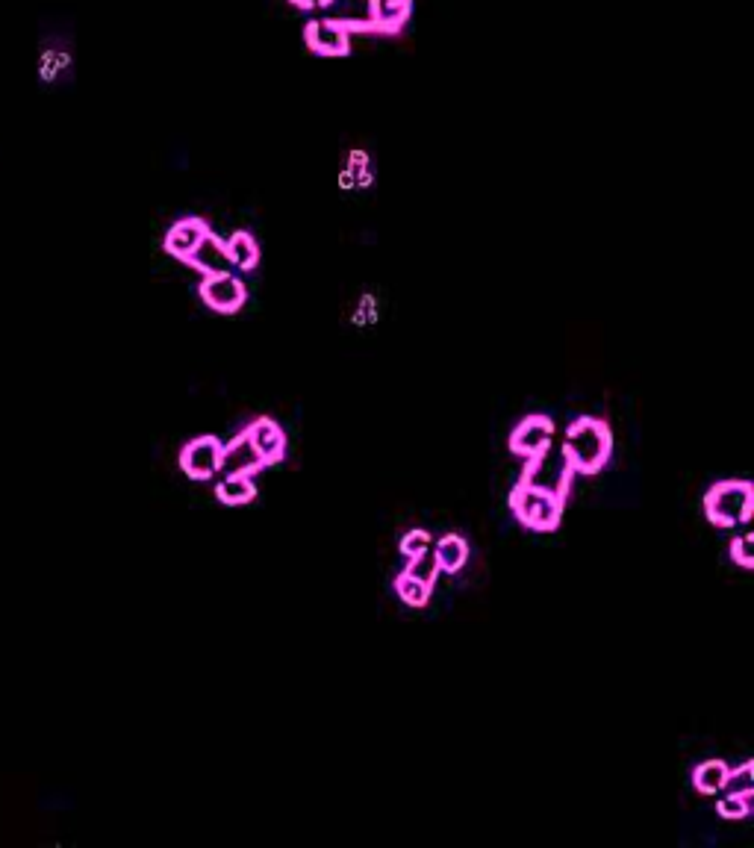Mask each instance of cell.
<instances>
[{
  "instance_id": "cell-1",
  "label": "cell",
  "mask_w": 754,
  "mask_h": 848,
  "mask_svg": "<svg viewBox=\"0 0 754 848\" xmlns=\"http://www.w3.org/2000/svg\"><path fill=\"white\" fill-rule=\"evenodd\" d=\"M613 454V433L601 419H578L566 430L563 463L578 475H598Z\"/></svg>"
},
{
  "instance_id": "cell-2",
  "label": "cell",
  "mask_w": 754,
  "mask_h": 848,
  "mask_svg": "<svg viewBox=\"0 0 754 848\" xmlns=\"http://www.w3.org/2000/svg\"><path fill=\"white\" fill-rule=\"evenodd\" d=\"M510 510L519 519V525L548 533V530H557L560 519H563V495L551 492L545 486H537L534 480L525 477L510 495Z\"/></svg>"
},
{
  "instance_id": "cell-3",
  "label": "cell",
  "mask_w": 754,
  "mask_h": 848,
  "mask_svg": "<svg viewBox=\"0 0 754 848\" xmlns=\"http://www.w3.org/2000/svg\"><path fill=\"white\" fill-rule=\"evenodd\" d=\"M754 513V486L749 480H722L704 495V516L716 528L746 525Z\"/></svg>"
},
{
  "instance_id": "cell-4",
  "label": "cell",
  "mask_w": 754,
  "mask_h": 848,
  "mask_svg": "<svg viewBox=\"0 0 754 848\" xmlns=\"http://www.w3.org/2000/svg\"><path fill=\"white\" fill-rule=\"evenodd\" d=\"M554 439V422L548 416H528L510 433V451L525 460H542Z\"/></svg>"
},
{
  "instance_id": "cell-5",
  "label": "cell",
  "mask_w": 754,
  "mask_h": 848,
  "mask_svg": "<svg viewBox=\"0 0 754 848\" xmlns=\"http://www.w3.org/2000/svg\"><path fill=\"white\" fill-rule=\"evenodd\" d=\"M245 298H248V292H245V283L236 277V274H230V271H224V274H207L204 277V283H201V301L210 307V310H216V313H239L242 310V304H245Z\"/></svg>"
},
{
  "instance_id": "cell-6",
  "label": "cell",
  "mask_w": 754,
  "mask_h": 848,
  "mask_svg": "<svg viewBox=\"0 0 754 848\" xmlns=\"http://www.w3.org/2000/svg\"><path fill=\"white\" fill-rule=\"evenodd\" d=\"M218 460H221V442L216 436H198L180 451V469L192 480H210L218 475Z\"/></svg>"
},
{
  "instance_id": "cell-7",
  "label": "cell",
  "mask_w": 754,
  "mask_h": 848,
  "mask_svg": "<svg viewBox=\"0 0 754 848\" xmlns=\"http://www.w3.org/2000/svg\"><path fill=\"white\" fill-rule=\"evenodd\" d=\"M304 39H307V48L319 56H345L351 51V30H345L342 24L330 18L310 21L304 30Z\"/></svg>"
},
{
  "instance_id": "cell-8",
  "label": "cell",
  "mask_w": 754,
  "mask_h": 848,
  "mask_svg": "<svg viewBox=\"0 0 754 848\" xmlns=\"http://www.w3.org/2000/svg\"><path fill=\"white\" fill-rule=\"evenodd\" d=\"M266 463L260 460L257 448L251 445V439L245 433H239L236 439H230L227 445H221V460H218V475H257L263 472Z\"/></svg>"
},
{
  "instance_id": "cell-9",
  "label": "cell",
  "mask_w": 754,
  "mask_h": 848,
  "mask_svg": "<svg viewBox=\"0 0 754 848\" xmlns=\"http://www.w3.org/2000/svg\"><path fill=\"white\" fill-rule=\"evenodd\" d=\"M204 236H210V224L204 218H180L165 233V254L186 263L192 257V251L204 242Z\"/></svg>"
},
{
  "instance_id": "cell-10",
  "label": "cell",
  "mask_w": 754,
  "mask_h": 848,
  "mask_svg": "<svg viewBox=\"0 0 754 848\" xmlns=\"http://www.w3.org/2000/svg\"><path fill=\"white\" fill-rule=\"evenodd\" d=\"M245 436L251 439V445L257 448L266 466H274L286 457V433L274 419H257L254 424H248Z\"/></svg>"
},
{
  "instance_id": "cell-11",
  "label": "cell",
  "mask_w": 754,
  "mask_h": 848,
  "mask_svg": "<svg viewBox=\"0 0 754 848\" xmlns=\"http://www.w3.org/2000/svg\"><path fill=\"white\" fill-rule=\"evenodd\" d=\"M324 9L330 12V21L342 24L345 30H375L372 0H327Z\"/></svg>"
},
{
  "instance_id": "cell-12",
  "label": "cell",
  "mask_w": 754,
  "mask_h": 848,
  "mask_svg": "<svg viewBox=\"0 0 754 848\" xmlns=\"http://www.w3.org/2000/svg\"><path fill=\"white\" fill-rule=\"evenodd\" d=\"M413 12V0H372V24L380 33H398Z\"/></svg>"
},
{
  "instance_id": "cell-13",
  "label": "cell",
  "mask_w": 754,
  "mask_h": 848,
  "mask_svg": "<svg viewBox=\"0 0 754 848\" xmlns=\"http://www.w3.org/2000/svg\"><path fill=\"white\" fill-rule=\"evenodd\" d=\"M433 557H436L439 572L457 575V572L466 566V560H469V542H466L463 536H457V533H448V536H442V539L436 542Z\"/></svg>"
},
{
  "instance_id": "cell-14",
  "label": "cell",
  "mask_w": 754,
  "mask_h": 848,
  "mask_svg": "<svg viewBox=\"0 0 754 848\" xmlns=\"http://www.w3.org/2000/svg\"><path fill=\"white\" fill-rule=\"evenodd\" d=\"M224 254H227V260H230V265L236 271H254L260 265V245H257V239L248 230L233 233L224 242Z\"/></svg>"
},
{
  "instance_id": "cell-15",
  "label": "cell",
  "mask_w": 754,
  "mask_h": 848,
  "mask_svg": "<svg viewBox=\"0 0 754 848\" xmlns=\"http://www.w3.org/2000/svg\"><path fill=\"white\" fill-rule=\"evenodd\" d=\"M186 263L192 265V268H198V271H204V274H224V271H230V260L224 254V242L216 239L213 233L204 236V242L192 251V257Z\"/></svg>"
},
{
  "instance_id": "cell-16",
  "label": "cell",
  "mask_w": 754,
  "mask_h": 848,
  "mask_svg": "<svg viewBox=\"0 0 754 848\" xmlns=\"http://www.w3.org/2000/svg\"><path fill=\"white\" fill-rule=\"evenodd\" d=\"M216 498L221 504L242 507V504H251L257 498V486H254L251 475H221V480L216 483Z\"/></svg>"
},
{
  "instance_id": "cell-17",
  "label": "cell",
  "mask_w": 754,
  "mask_h": 848,
  "mask_svg": "<svg viewBox=\"0 0 754 848\" xmlns=\"http://www.w3.org/2000/svg\"><path fill=\"white\" fill-rule=\"evenodd\" d=\"M728 763L725 760H704L699 769L693 772V787L699 790L701 795H716L725 790V781H728Z\"/></svg>"
},
{
  "instance_id": "cell-18",
  "label": "cell",
  "mask_w": 754,
  "mask_h": 848,
  "mask_svg": "<svg viewBox=\"0 0 754 848\" xmlns=\"http://www.w3.org/2000/svg\"><path fill=\"white\" fill-rule=\"evenodd\" d=\"M431 589L433 586L416 581V578H410L407 572H401V575L395 578V592H398V598H401L404 604H410V607H428V601H431Z\"/></svg>"
},
{
  "instance_id": "cell-19",
  "label": "cell",
  "mask_w": 754,
  "mask_h": 848,
  "mask_svg": "<svg viewBox=\"0 0 754 848\" xmlns=\"http://www.w3.org/2000/svg\"><path fill=\"white\" fill-rule=\"evenodd\" d=\"M752 801H754V793L749 795L725 793V798H719V801H716V813H719L722 819H746V816L752 813Z\"/></svg>"
},
{
  "instance_id": "cell-20",
  "label": "cell",
  "mask_w": 754,
  "mask_h": 848,
  "mask_svg": "<svg viewBox=\"0 0 754 848\" xmlns=\"http://www.w3.org/2000/svg\"><path fill=\"white\" fill-rule=\"evenodd\" d=\"M404 572H407L410 578H416V581L433 586L436 575H439V566H436V557H433L431 548L422 551V554H416V557H410V566H407Z\"/></svg>"
},
{
  "instance_id": "cell-21",
  "label": "cell",
  "mask_w": 754,
  "mask_h": 848,
  "mask_svg": "<svg viewBox=\"0 0 754 848\" xmlns=\"http://www.w3.org/2000/svg\"><path fill=\"white\" fill-rule=\"evenodd\" d=\"M725 793H731V795L754 793V763H743L740 769L728 772V781H725Z\"/></svg>"
},
{
  "instance_id": "cell-22",
  "label": "cell",
  "mask_w": 754,
  "mask_h": 848,
  "mask_svg": "<svg viewBox=\"0 0 754 848\" xmlns=\"http://www.w3.org/2000/svg\"><path fill=\"white\" fill-rule=\"evenodd\" d=\"M731 560L740 566V569H754V536L746 533L740 539L731 542Z\"/></svg>"
},
{
  "instance_id": "cell-23",
  "label": "cell",
  "mask_w": 754,
  "mask_h": 848,
  "mask_svg": "<svg viewBox=\"0 0 754 848\" xmlns=\"http://www.w3.org/2000/svg\"><path fill=\"white\" fill-rule=\"evenodd\" d=\"M398 548H401V554L410 560V557H416V554H422V551L431 548V533H428V530H410V533L398 542Z\"/></svg>"
},
{
  "instance_id": "cell-24",
  "label": "cell",
  "mask_w": 754,
  "mask_h": 848,
  "mask_svg": "<svg viewBox=\"0 0 754 848\" xmlns=\"http://www.w3.org/2000/svg\"><path fill=\"white\" fill-rule=\"evenodd\" d=\"M298 9H324L327 6V0H292Z\"/></svg>"
}]
</instances>
